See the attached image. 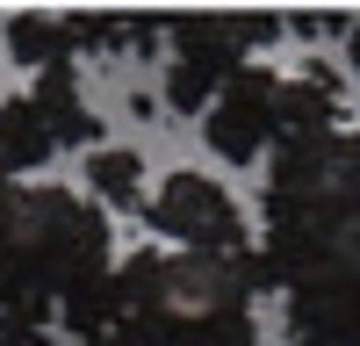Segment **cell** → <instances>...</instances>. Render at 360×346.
Wrapping results in <instances>:
<instances>
[{
  "label": "cell",
  "instance_id": "obj_1",
  "mask_svg": "<svg viewBox=\"0 0 360 346\" xmlns=\"http://www.w3.org/2000/svg\"><path fill=\"white\" fill-rule=\"evenodd\" d=\"M259 252L217 260L180 245H137L115 260V317L108 346H252L259 339Z\"/></svg>",
  "mask_w": 360,
  "mask_h": 346
},
{
  "label": "cell",
  "instance_id": "obj_2",
  "mask_svg": "<svg viewBox=\"0 0 360 346\" xmlns=\"http://www.w3.org/2000/svg\"><path fill=\"white\" fill-rule=\"evenodd\" d=\"M115 274V231L101 202L58 181H0V317L51 325L72 288Z\"/></svg>",
  "mask_w": 360,
  "mask_h": 346
},
{
  "label": "cell",
  "instance_id": "obj_3",
  "mask_svg": "<svg viewBox=\"0 0 360 346\" xmlns=\"http://www.w3.org/2000/svg\"><path fill=\"white\" fill-rule=\"evenodd\" d=\"M339 238H360V130H332L310 144H281L259 188V274L274 288L295 260Z\"/></svg>",
  "mask_w": 360,
  "mask_h": 346
},
{
  "label": "cell",
  "instance_id": "obj_4",
  "mask_svg": "<svg viewBox=\"0 0 360 346\" xmlns=\"http://www.w3.org/2000/svg\"><path fill=\"white\" fill-rule=\"evenodd\" d=\"M281 29H288V15H252V8L166 15V79H159V101L173 115H209V101L224 94V79L245 72L252 51H266Z\"/></svg>",
  "mask_w": 360,
  "mask_h": 346
},
{
  "label": "cell",
  "instance_id": "obj_5",
  "mask_svg": "<svg viewBox=\"0 0 360 346\" xmlns=\"http://www.w3.org/2000/svg\"><path fill=\"white\" fill-rule=\"evenodd\" d=\"M288 346H360V238H339L274 281Z\"/></svg>",
  "mask_w": 360,
  "mask_h": 346
},
{
  "label": "cell",
  "instance_id": "obj_6",
  "mask_svg": "<svg viewBox=\"0 0 360 346\" xmlns=\"http://www.w3.org/2000/svg\"><path fill=\"white\" fill-rule=\"evenodd\" d=\"M144 224H152L166 245H180V252H217V260H245L252 252V224L238 210V195L217 173H195V166H173L152 188Z\"/></svg>",
  "mask_w": 360,
  "mask_h": 346
},
{
  "label": "cell",
  "instance_id": "obj_7",
  "mask_svg": "<svg viewBox=\"0 0 360 346\" xmlns=\"http://www.w3.org/2000/svg\"><path fill=\"white\" fill-rule=\"evenodd\" d=\"M202 137H209V152H217L224 166L274 159V144H281V72H266V65L231 72L224 94L202 115Z\"/></svg>",
  "mask_w": 360,
  "mask_h": 346
},
{
  "label": "cell",
  "instance_id": "obj_8",
  "mask_svg": "<svg viewBox=\"0 0 360 346\" xmlns=\"http://www.w3.org/2000/svg\"><path fill=\"white\" fill-rule=\"evenodd\" d=\"M65 144H58L51 115L37 108V94H0V181H29L37 166H51Z\"/></svg>",
  "mask_w": 360,
  "mask_h": 346
},
{
  "label": "cell",
  "instance_id": "obj_9",
  "mask_svg": "<svg viewBox=\"0 0 360 346\" xmlns=\"http://www.w3.org/2000/svg\"><path fill=\"white\" fill-rule=\"evenodd\" d=\"M8 51L15 65L37 79V72H65L79 65V37H72V15H51V8H15L8 15Z\"/></svg>",
  "mask_w": 360,
  "mask_h": 346
},
{
  "label": "cell",
  "instance_id": "obj_10",
  "mask_svg": "<svg viewBox=\"0 0 360 346\" xmlns=\"http://www.w3.org/2000/svg\"><path fill=\"white\" fill-rule=\"evenodd\" d=\"M29 94H37V108L51 115V130H58V144H65V152H94V144H101V115L86 108L79 65H65V72H37V79H29Z\"/></svg>",
  "mask_w": 360,
  "mask_h": 346
},
{
  "label": "cell",
  "instance_id": "obj_11",
  "mask_svg": "<svg viewBox=\"0 0 360 346\" xmlns=\"http://www.w3.org/2000/svg\"><path fill=\"white\" fill-rule=\"evenodd\" d=\"M86 195L101 202V210H144V159L130 144H94L86 152Z\"/></svg>",
  "mask_w": 360,
  "mask_h": 346
},
{
  "label": "cell",
  "instance_id": "obj_12",
  "mask_svg": "<svg viewBox=\"0 0 360 346\" xmlns=\"http://www.w3.org/2000/svg\"><path fill=\"white\" fill-rule=\"evenodd\" d=\"M0 346H58V332L37 317H0Z\"/></svg>",
  "mask_w": 360,
  "mask_h": 346
},
{
  "label": "cell",
  "instance_id": "obj_13",
  "mask_svg": "<svg viewBox=\"0 0 360 346\" xmlns=\"http://www.w3.org/2000/svg\"><path fill=\"white\" fill-rule=\"evenodd\" d=\"M295 37H353V15H288Z\"/></svg>",
  "mask_w": 360,
  "mask_h": 346
},
{
  "label": "cell",
  "instance_id": "obj_14",
  "mask_svg": "<svg viewBox=\"0 0 360 346\" xmlns=\"http://www.w3.org/2000/svg\"><path fill=\"white\" fill-rule=\"evenodd\" d=\"M346 58H353V72H360V15H353V37H346Z\"/></svg>",
  "mask_w": 360,
  "mask_h": 346
}]
</instances>
